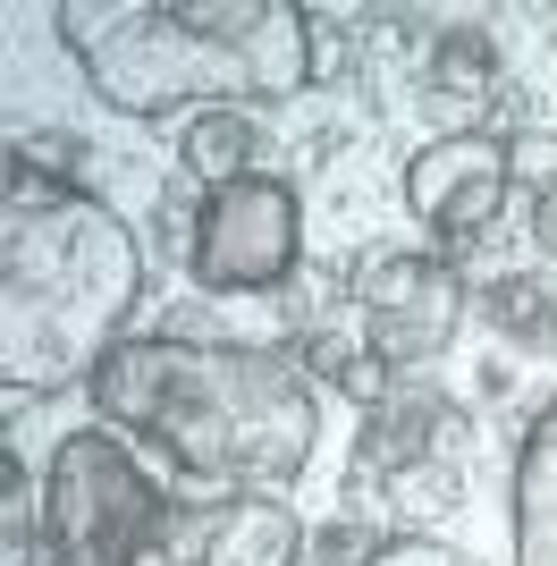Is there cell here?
Listing matches in <instances>:
<instances>
[{
  "instance_id": "1",
  "label": "cell",
  "mask_w": 557,
  "mask_h": 566,
  "mask_svg": "<svg viewBox=\"0 0 557 566\" xmlns=\"http://www.w3.org/2000/svg\"><path fill=\"white\" fill-rule=\"evenodd\" d=\"M93 415L169 457L211 499H278L322 449V389L287 347L245 338H127L85 380Z\"/></svg>"
},
{
  "instance_id": "10",
  "label": "cell",
  "mask_w": 557,
  "mask_h": 566,
  "mask_svg": "<svg viewBox=\"0 0 557 566\" xmlns=\"http://www.w3.org/2000/svg\"><path fill=\"white\" fill-rule=\"evenodd\" d=\"M490 111H498V43L482 25H440L422 43V118H431V136H482Z\"/></svg>"
},
{
  "instance_id": "9",
  "label": "cell",
  "mask_w": 557,
  "mask_h": 566,
  "mask_svg": "<svg viewBox=\"0 0 557 566\" xmlns=\"http://www.w3.org/2000/svg\"><path fill=\"white\" fill-rule=\"evenodd\" d=\"M473 457V415L422 380H397L389 398L364 415V440H355V465L380 482L397 465H464Z\"/></svg>"
},
{
  "instance_id": "18",
  "label": "cell",
  "mask_w": 557,
  "mask_h": 566,
  "mask_svg": "<svg viewBox=\"0 0 557 566\" xmlns=\"http://www.w3.org/2000/svg\"><path fill=\"white\" fill-rule=\"evenodd\" d=\"M371 524L364 516H338V524H322V533H313V549H304V558L313 566H371Z\"/></svg>"
},
{
  "instance_id": "7",
  "label": "cell",
  "mask_w": 557,
  "mask_h": 566,
  "mask_svg": "<svg viewBox=\"0 0 557 566\" xmlns=\"http://www.w3.org/2000/svg\"><path fill=\"white\" fill-rule=\"evenodd\" d=\"M507 136H431L406 161V212L448 245L490 237L498 203H507Z\"/></svg>"
},
{
  "instance_id": "19",
  "label": "cell",
  "mask_w": 557,
  "mask_h": 566,
  "mask_svg": "<svg viewBox=\"0 0 557 566\" xmlns=\"http://www.w3.org/2000/svg\"><path fill=\"white\" fill-rule=\"evenodd\" d=\"M371 566H482V558H464V549L431 542V533H397V542L371 549Z\"/></svg>"
},
{
  "instance_id": "2",
  "label": "cell",
  "mask_w": 557,
  "mask_h": 566,
  "mask_svg": "<svg viewBox=\"0 0 557 566\" xmlns=\"http://www.w3.org/2000/svg\"><path fill=\"white\" fill-rule=\"evenodd\" d=\"M51 25L118 118L262 111L313 85V9L296 0H60Z\"/></svg>"
},
{
  "instance_id": "8",
  "label": "cell",
  "mask_w": 557,
  "mask_h": 566,
  "mask_svg": "<svg viewBox=\"0 0 557 566\" xmlns=\"http://www.w3.org/2000/svg\"><path fill=\"white\" fill-rule=\"evenodd\" d=\"M304 549H313V533H304V516L287 499H220V507H203L195 524L169 516L161 558H186V566H296Z\"/></svg>"
},
{
  "instance_id": "11",
  "label": "cell",
  "mask_w": 557,
  "mask_h": 566,
  "mask_svg": "<svg viewBox=\"0 0 557 566\" xmlns=\"http://www.w3.org/2000/svg\"><path fill=\"white\" fill-rule=\"evenodd\" d=\"M507 524H515V566H557V398L540 406L533 431L515 440Z\"/></svg>"
},
{
  "instance_id": "6",
  "label": "cell",
  "mask_w": 557,
  "mask_h": 566,
  "mask_svg": "<svg viewBox=\"0 0 557 566\" xmlns=\"http://www.w3.org/2000/svg\"><path fill=\"white\" fill-rule=\"evenodd\" d=\"M464 313H473V287L448 254H422V245H397V254H364L355 262V338L380 373H414V364H440L456 347Z\"/></svg>"
},
{
  "instance_id": "13",
  "label": "cell",
  "mask_w": 557,
  "mask_h": 566,
  "mask_svg": "<svg viewBox=\"0 0 557 566\" xmlns=\"http://www.w3.org/2000/svg\"><path fill=\"white\" fill-rule=\"evenodd\" d=\"M482 322L515 355H557V280L549 271H498L482 287Z\"/></svg>"
},
{
  "instance_id": "3",
  "label": "cell",
  "mask_w": 557,
  "mask_h": 566,
  "mask_svg": "<svg viewBox=\"0 0 557 566\" xmlns=\"http://www.w3.org/2000/svg\"><path fill=\"white\" fill-rule=\"evenodd\" d=\"M144 305V254L102 195L18 203L0 220V380L25 398L85 389L102 355L127 347V313Z\"/></svg>"
},
{
  "instance_id": "4",
  "label": "cell",
  "mask_w": 557,
  "mask_h": 566,
  "mask_svg": "<svg viewBox=\"0 0 557 566\" xmlns=\"http://www.w3.org/2000/svg\"><path fill=\"white\" fill-rule=\"evenodd\" d=\"M169 507L161 482L136 465L127 440H111V423L69 431L43 465V549L34 566H136L161 558L169 542Z\"/></svg>"
},
{
  "instance_id": "17",
  "label": "cell",
  "mask_w": 557,
  "mask_h": 566,
  "mask_svg": "<svg viewBox=\"0 0 557 566\" xmlns=\"http://www.w3.org/2000/svg\"><path fill=\"white\" fill-rule=\"evenodd\" d=\"M9 161H25V169H43V178H69V187H76V169H85V136L34 127V136H18V144H9Z\"/></svg>"
},
{
  "instance_id": "15",
  "label": "cell",
  "mask_w": 557,
  "mask_h": 566,
  "mask_svg": "<svg viewBox=\"0 0 557 566\" xmlns=\"http://www.w3.org/2000/svg\"><path fill=\"white\" fill-rule=\"evenodd\" d=\"M25 549H34V482H25L18 449H0V558L25 566Z\"/></svg>"
},
{
  "instance_id": "20",
  "label": "cell",
  "mask_w": 557,
  "mask_h": 566,
  "mask_svg": "<svg viewBox=\"0 0 557 566\" xmlns=\"http://www.w3.org/2000/svg\"><path fill=\"white\" fill-rule=\"evenodd\" d=\"M533 245L557 262V195H540V203H533Z\"/></svg>"
},
{
  "instance_id": "5",
  "label": "cell",
  "mask_w": 557,
  "mask_h": 566,
  "mask_svg": "<svg viewBox=\"0 0 557 566\" xmlns=\"http://www.w3.org/2000/svg\"><path fill=\"white\" fill-rule=\"evenodd\" d=\"M304 262V203L287 178H237L211 187L195 237H186V271L203 296H278Z\"/></svg>"
},
{
  "instance_id": "16",
  "label": "cell",
  "mask_w": 557,
  "mask_h": 566,
  "mask_svg": "<svg viewBox=\"0 0 557 566\" xmlns=\"http://www.w3.org/2000/svg\"><path fill=\"white\" fill-rule=\"evenodd\" d=\"M507 187H524L533 203L557 195V127H515L507 136Z\"/></svg>"
},
{
  "instance_id": "14",
  "label": "cell",
  "mask_w": 557,
  "mask_h": 566,
  "mask_svg": "<svg viewBox=\"0 0 557 566\" xmlns=\"http://www.w3.org/2000/svg\"><path fill=\"white\" fill-rule=\"evenodd\" d=\"M371 491L389 499L406 524H431V516H456L464 507V465H397V473H380Z\"/></svg>"
},
{
  "instance_id": "12",
  "label": "cell",
  "mask_w": 557,
  "mask_h": 566,
  "mask_svg": "<svg viewBox=\"0 0 557 566\" xmlns=\"http://www.w3.org/2000/svg\"><path fill=\"white\" fill-rule=\"evenodd\" d=\"M178 169L186 187H237V178H271V127L262 111H195L178 127Z\"/></svg>"
}]
</instances>
